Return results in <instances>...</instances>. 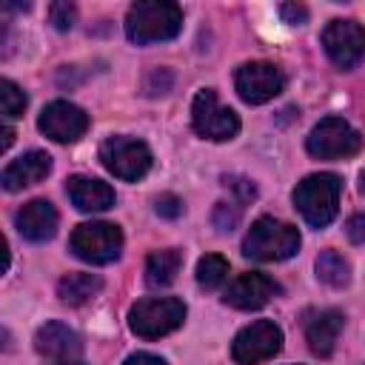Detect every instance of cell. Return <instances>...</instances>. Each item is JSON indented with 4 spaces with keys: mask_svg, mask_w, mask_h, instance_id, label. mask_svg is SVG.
Segmentation results:
<instances>
[{
    "mask_svg": "<svg viewBox=\"0 0 365 365\" xmlns=\"http://www.w3.org/2000/svg\"><path fill=\"white\" fill-rule=\"evenodd\" d=\"M297 251H299V231L291 222L274 217H259L242 240V254L257 262H279L294 257Z\"/></svg>",
    "mask_w": 365,
    "mask_h": 365,
    "instance_id": "6da1fadb",
    "label": "cell"
},
{
    "mask_svg": "<svg viewBox=\"0 0 365 365\" xmlns=\"http://www.w3.org/2000/svg\"><path fill=\"white\" fill-rule=\"evenodd\" d=\"M182 29V9L177 3H134L125 14V34L131 43H160L177 37Z\"/></svg>",
    "mask_w": 365,
    "mask_h": 365,
    "instance_id": "7a4b0ae2",
    "label": "cell"
},
{
    "mask_svg": "<svg viewBox=\"0 0 365 365\" xmlns=\"http://www.w3.org/2000/svg\"><path fill=\"white\" fill-rule=\"evenodd\" d=\"M339 191H342V180L336 174H311L302 182H297L294 188V205L299 208L302 220L314 228H325L334 217H336V205H339Z\"/></svg>",
    "mask_w": 365,
    "mask_h": 365,
    "instance_id": "3957f363",
    "label": "cell"
},
{
    "mask_svg": "<svg viewBox=\"0 0 365 365\" xmlns=\"http://www.w3.org/2000/svg\"><path fill=\"white\" fill-rule=\"evenodd\" d=\"M185 319V305L177 297H148L131 305L128 328L143 339H160L177 331Z\"/></svg>",
    "mask_w": 365,
    "mask_h": 365,
    "instance_id": "277c9868",
    "label": "cell"
},
{
    "mask_svg": "<svg viewBox=\"0 0 365 365\" xmlns=\"http://www.w3.org/2000/svg\"><path fill=\"white\" fill-rule=\"evenodd\" d=\"M305 148L317 160H342L362 148V134L342 117H325L311 128Z\"/></svg>",
    "mask_w": 365,
    "mask_h": 365,
    "instance_id": "5b68a950",
    "label": "cell"
},
{
    "mask_svg": "<svg viewBox=\"0 0 365 365\" xmlns=\"http://www.w3.org/2000/svg\"><path fill=\"white\" fill-rule=\"evenodd\" d=\"M74 257L91 262V265H106L114 262L123 251V231L114 222H80L71 231L68 240Z\"/></svg>",
    "mask_w": 365,
    "mask_h": 365,
    "instance_id": "8992f818",
    "label": "cell"
},
{
    "mask_svg": "<svg viewBox=\"0 0 365 365\" xmlns=\"http://www.w3.org/2000/svg\"><path fill=\"white\" fill-rule=\"evenodd\" d=\"M191 125L200 137L205 140H214V143H222V140H231L237 137L240 131V117L220 103L217 91L214 88H200L194 94V103H191Z\"/></svg>",
    "mask_w": 365,
    "mask_h": 365,
    "instance_id": "52a82bcc",
    "label": "cell"
},
{
    "mask_svg": "<svg viewBox=\"0 0 365 365\" xmlns=\"http://www.w3.org/2000/svg\"><path fill=\"white\" fill-rule=\"evenodd\" d=\"M100 160H103V165H106L114 177L128 180V182L145 177L148 168H151V151H148V145H145L143 140L123 137V134L108 137V140L100 145Z\"/></svg>",
    "mask_w": 365,
    "mask_h": 365,
    "instance_id": "ba28073f",
    "label": "cell"
},
{
    "mask_svg": "<svg viewBox=\"0 0 365 365\" xmlns=\"http://www.w3.org/2000/svg\"><path fill=\"white\" fill-rule=\"evenodd\" d=\"M279 348H282V331L271 319H257L234 336L231 356L237 365H257L262 359H271Z\"/></svg>",
    "mask_w": 365,
    "mask_h": 365,
    "instance_id": "9c48e42d",
    "label": "cell"
},
{
    "mask_svg": "<svg viewBox=\"0 0 365 365\" xmlns=\"http://www.w3.org/2000/svg\"><path fill=\"white\" fill-rule=\"evenodd\" d=\"M234 86H237V94H240L245 103L259 106V103L274 100V97L282 91L285 77H282V71H279L274 63L254 60V63H245V66L237 68Z\"/></svg>",
    "mask_w": 365,
    "mask_h": 365,
    "instance_id": "30bf717a",
    "label": "cell"
},
{
    "mask_svg": "<svg viewBox=\"0 0 365 365\" xmlns=\"http://www.w3.org/2000/svg\"><path fill=\"white\" fill-rule=\"evenodd\" d=\"M325 54L339 68H354L365 54V29L356 20H331L322 31Z\"/></svg>",
    "mask_w": 365,
    "mask_h": 365,
    "instance_id": "8fae6325",
    "label": "cell"
},
{
    "mask_svg": "<svg viewBox=\"0 0 365 365\" xmlns=\"http://www.w3.org/2000/svg\"><path fill=\"white\" fill-rule=\"evenodd\" d=\"M37 125H40V131H43L48 140H54V143H74V140H80V137L86 134L88 117H86V111L77 108L74 103H68V100H54V103H48V106L43 108Z\"/></svg>",
    "mask_w": 365,
    "mask_h": 365,
    "instance_id": "7c38bea8",
    "label": "cell"
},
{
    "mask_svg": "<svg viewBox=\"0 0 365 365\" xmlns=\"http://www.w3.org/2000/svg\"><path fill=\"white\" fill-rule=\"evenodd\" d=\"M277 291H279V285H277L271 277H265V274H259V271H248V274H240V277L228 285L225 302H228L231 308H240V311H257V308L268 305Z\"/></svg>",
    "mask_w": 365,
    "mask_h": 365,
    "instance_id": "4fadbf2b",
    "label": "cell"
},
{
    "mask_svg": "<svg viewBox=\"0 0 365 365\" xmlns=\"http://www.w3.org/2000/svg\"><path fill=\"white\" fill-rule=\"evenodd\" d=\"M342 325H345V317L336 308H322V311L308 314L305 317V339H308L311 354L331 356L334 348H336V339H339Z\"/></svg>",
    "mask_w": 365,
    "mask_h": 365,
    "instance_id": "5bb4252c",
    "label": "cell"
},
{
    "mask_svg": "<svg viewBox=\"0 0 365 365\" xmlns=\"http://www.w3.org/2000/svg\"><path fill=\"white\" fill-rule=\"evenodd\" d=\"M34 348L37 354H43L48 362H57V359H80V336L63 325V322H46L37 328L34 334Z\"/></svg>",
    "mask_w": 365,
    "mask_h": 365,
    "instance_id": "9a60e30c",
    "label": "cell"
},
{
    "mask_svg": "<svg viewBox=\"0 0 365 365\" xmlns=\"http://www.w3.org/2000/svg\"><path fill=\"white\" fill-rule=\"evenodd\" d=\"M51 171V157L46 151H26L23 157L11 160L6 168H3V188L6 191H20L26 185H37L40 180H46Z\"/></svg>",
    "mask_w": 365,
    "mask_h": 365,
    "instance_id": "2e32d148",
    "label": "cell"
},
{
    "mask_svg": "<svg viewBox=\"0 0 365 365\" xmlns=\"http://www.w3.org/2000/svg\"><path fill=\"white\" fill-rule=\"evenodd\" d=\"M14 222L26 240L43 242V240H51L57 231V208L48 200H31L17 211Z\"/></svg>",
    "mask_w": 365,
    "mask_h": 365,
    "instance_id": "e0dca14e",
    "label": "cell"
},
{
    "mask_svg": "<svg viewBox=\"0 0 365 365\" xmlns=\"http://www.w3.org/2000/svg\"><path fill=\"white\" fill-rule=\"evenodd\" d=\"M66 188H68V197H71L74 208H80V211H106V208L114 205V188L108 182L97 180V177L77 174V177L68 180Z\"/></svg>",
    "mask_w": 365,
    "mask_h": 365,
    "instance_id": "ac0fdd59",
    "label": "cell"
},
{
    "mask_svg": "<svg viewBox=\"0 0 365 365\" xmlns=\"http://www.w3.org/2000/svg\"><path fill=\"white\" fill-rule=\"evenodd\" d=\"M182 268V254L174 248H163V251H151L145 259V282L151 288H165L177 279Z\"/></svg>",
    "mask_w": 365,
    "mask_h": 365,
    "instance_id": "d6986e66",
    "label": "cell"
},
{
    "mask_svg": "<svg viewBox=\"0 0 365 365\" xmlns=\"http://www.w3.org/2000/svg\"><path fill=\"white\" fill-rule=\"evenodd\" d=\"M100 288H103V279H100L97 274H83V271H77V274H66V277L57 282V297H60L63 302H68V305H83V302H88L91 297H97Z\"/></svg>",
    "mask_w": 365,
    "mask_h": 365,
    "instance_id": "ffe728a7",
    "label": "cell"
},
{
    "mask_svg": "<svg viewBox=\"0 0 365 365\" xmlns=\"http://www.w3.org/2000/svg\"><path fill=\"white\" fill-rule=\"evenodd\" d=\"M317 277L331 288H345L351 279V265L339 251L328 248L317 257Z\"/></svg>",
    "mask_w": 365,
    "mask_h": 365,
    "instance_id": "44dd1931",
    "label": "cell"
},
{
    "mask_svg": "<svg viewBox=\"0 0 365 365\" xmlns=\"http://www.w3.org/2000/svg\"><path fill=\"white\" fill-rule=\"evenodd\" d=\"M225 277H228V262H225V257H220V254H205V257L197 262V282H200L202 288L214 291V288L222 285Z\"/></svg>",
    "mask_w": 365,
    "mask_h": 365,
    "instance_id": "7402d4cb",
    "label": "cell"
},
{
    "mask_svg": "<svg viewBox=\"0 0 365 365\" xmlns=\"http://www.w3.org/2000/svg\"><path fill=\"white\" fill-rule=\"evenodd\" d=\"M26 103H29V97H26V91L17 83H11V80L0 83V106H3V117L6 120L20 117L26 111Z\"/></svg>",
    "mask_w": 365,
    "mask_h": 365,
    "instance_id": "603a6c76",
    "label": "cell"
},
{
    "mask_svg": "<svg viewBox=\"0 0 365 365\" xmlns=\"http://www.w3.org/2000/svg\"><path fill=\"white\" fill-rule=\"evenodd\" d=\"M240 217H242V211L234 202H217L214 211H211V222L220 234H231L240 225Z\"/></svg>",
    "mask_w": 365,
    "mask_h": 365,
    "instance_id": "cb8c5ba5",
    "label": "cell"
},
{
    "mask_svg": "<svg viewBox=\"0 0 365 365\" xmlns=\"http://www.w3.org/2000/svg\"><path fill=\"white\" fill-rule=\"evenodd\" d=\"M48 20H51V26H54L57 31H68V29L74 26V20H77V9H74L71 3H66V0L51 3V6H48Z\"/></svg>",
    "mask_w": 365,
    "mask_h": 365,
    "instance_id": "d4e9b609",
    "label": "cell"
},
{
    "mask_svg": "<svg viewBox=\"0 0 365 365\" xmlns=\"http://www.w3.org/2000/svg\"><path fill=\"white\" fill-rule=\"evenodd\" d=\"M222 182H225V188H231V191L237 194V200H240V202H251V200L257 197V188H254V182H251L248 177L225 174V177H222Z\"/></svg>",
    "mask_w": 365,
    "mask_h": 365,
    "instance_id": "484cf974",
    "label": "cell"
},
{
    "mask_svg": "<svg viewBox=\"0 0 365 365\" xmlns=\"http://www.w3.org/2000/svg\"><path fill=\"white\" fill-rule=\"evenodd\" d=\"M145 91H148L151 97L168 94V91H171V71H168V68H154V71L148 74V80H145Z\"/></svg>",
    "mask_w": 365,
    "mask_h": 365,
    "instance_id": "4316f807",
    "label": "cell"
},
{
    "mask_svg": "<svg viewBox=\"0 0 365 365\" xmlns=\"http://www.w3.org/2000/svg\"><path fill=\"white\" fill-rule=\"evenodd\" d=\"M154 208H157L160 217H165V220H177V217L182 214V200L174 197V194H160L157 202H154Z\"/></svg>",
    "mask_w": 365,
    "mask_h": 365,
    "instance_id": "83f0119b",
    "label": "cell"
},
{
    "mask_svg": "<svg viewBox=\"0 0 365 365\" xmlns=\"http://www.w3.org/2000/svg\"><path fill=\"white\" fill-rule=\"evenodd\" d=\"M279 17L288 23V26H302L308 20V9L302 3H282L279 6Z\"/></svg>",
    "mask_w": 365,
    "mask_h": 365,
    "instance_id": "f1b7e54d",
    "label": "cell"
},
{
    "mask_svg": "<svg viewBox=\"0 0 365 365\" xmlns=\"http://www.w3.org/2000/svg\"><path fill=\"white\" fill-rule=\"evenodd\" d=\"M345 234L351 242H365V214H354L345 225Z\"/></svg>",
    "mask_w": 365,
    "mask_h": 365,
    "instance_id": "f546056e",
    "label": "cell"
},
{
    "mask_svg": "<svg viewBox=\"0 0 365 365\" xmlns=\"http://www.w3.org/2000/svg\"><path fill=\"white\" fill-rule=\"evenodd\" d=\"M123 365H165L160 356H154V354H131Z\"/></svg>",
    "mask_w": 365,
    "mask_h": 365,
    "instance_id": "4dcf8cb0",
    "label": "cell"
},
{
    "mask_svg": "<svg viewBox=\"0 0 365 365\" xmlns=\"http://www.w3.org/2000/svg\"><path fill=\"white\" fill-rule=\"evenodd\" d=\"M11 143H14V131H11L9 125H6V128H3V151H6V148H9Z\"/></svg>",
    "mask_w": 365,
    "mask_h": 365,
    "instance_id": "1f68e13d",
    "label": "cell"
},
{
    "mask_svg": "<svg viewBox=\"0 0 365 365\" xmlns=\"http://www.w3.org/2000/svg\"><path fill=\"white\" fill-rule=\"evenodd\" d=\"M48 365H86L83 359H57V362H48Z\"/></svg>",
    "mask_w": 365,
    "mask_h": 365,
    "instance_id": "d6a6232c",
    "label": "cell"
},
{
    "mask_svg": "<svg viewBox=\"0 0 365 365\" xmlns=\"http://www.w3.org/2000/svg\"><path fill=\"white\" fill-rule=\"evenodd\" d=\"M359 191H362V194H365V168H362V171H359Z\"/></svg>",
    "mask_w": 365,
    "mask_h": 365,
    "instance_id": "836d02e7",
    "label": "cell"
}]
</instances>
